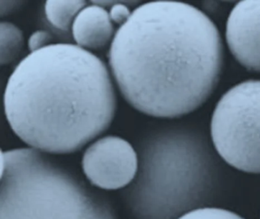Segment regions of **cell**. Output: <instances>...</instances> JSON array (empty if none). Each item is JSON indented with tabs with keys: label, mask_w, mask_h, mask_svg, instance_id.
Masks as SVG:
<instances>
[{
	"label": "cell",
	"mask_w": 260,
	"mask_h": 219,
	"mask_svg": "<svg viewBox=\"0 0 260 219\" xmlns=\"http://www.w3.org/2000/svg\"><path fill=\"white\" fill-rule=\"evenodd\" d=\"M211 138L226 164L260 174V80L240 82L221 96L211 117Z\"/></svg>",
	"instance_id": "obj_5"
},
{
	"label": "cell",
	"mask_w": 260,
	"mask_h": 219,
	"mask_svg": "<svg viewBox=\"0 0 260 219\" xmlns=\"http://www.w3.org/2000/svg\"><path fill=\"white\" fill-rule=\"evenodd\" d=\"M109 69L124 100L150 117L175 119L209 98L223 66L217 27L177 1L141 3L116 30Z\"/></svg>",
	"instance_id": "obj_1"
},
{
	"label": "cell",
	"mask_w": 260,
	"mask_h": 219,
	"mask_svg": "<svg viewBox=\"0 0 260 219\" xmlns=\"http://www.w3.org/2000/svg\"><path fill=\"white\" fill-rule=\"evenodd\" d=\"M0 219H117L107 198L49 154L2 152Z\"/></svg>",
	"instance_id": "obj_4"
},
{
	"label": "cell",
	"mask_w": 260,
	"mask_h": 219,
	"mask_svg": "<svg viewBox=\"0 0 260 219\" xmlns=\"http://www.w3.org/2000/svg\"><path fill=\"white\" fill-rule=\"evenodd\" d=\"M92 3L109 8V15L112 22L121 26L124 24L130 18L132 12L131 7H138L141 4L140 1H92Z\"/></svg>",
	"instance_id": "obj_11"
},
{
	"label": "cell",
	"mask_w": 260,
	"mask_h": 219,
	"mask_svg": "<svg viewBox=\"0 0 260 219\" xmlns=\"http://www.w3.org/2000/svg\"><path fill=\"white\" fill-rule=\"evenodd\" d=\"M115 33L109 11L92 2L80 11L71 28L76 44L89 51L112 44Z\"/></svg>",
	"instance_id": "obj_8"
},
{
	"label": "cell",
	"mask_w": 260,
	"mask_h": 219,
	"mask_svg": "<svg viewBox=\"0 0 260 219\" xmlns=\"http://www.w3.org/2000/svg\"><path fill=\"white\" fill-rule=\"evenodd\" d=\"M86 6L87 3L82 0H50L45 3V17L59 31L70 32L77 15Z\"/></svg>",
	"instance_id": "obj_9"
},
{
	"label": "cell",
	"mask_w": 260,
	"mask_h": 219,
	"mask_svg": "<svg viewBox=\"0 0 260 219\" xmlns=\"http://www.w3.org/2000/svg\"><path fill=\"white\" fill-rule=\"evenodd\" d=\"M178 219H244L239 214L219 207L199 208L186 213Z\"/></svg>",
	"instance_id": "obj_12"
},
{
	"label": "cell",
	"mask_w": 260,
	"mask_h": 219,
	"mask_svg": "<svg viewBox=\"0 0 260 219\" xmlns=\"http://www.w3.org/2000/svg\"><path fill=\"white\" fill-rule=\"evenodd\" d=\"M211 141L200 129L183 123L148 128L135 147L136 176L122 192L131 216L178 219L221 203L228 191V173Z\"/></svg>",
	"instance_id": "obj_3"
},
{
	"label": "cell",
	"mask_w": 260,
	"mask_h": 219,
	"mask_svg": "<svg viewBox=\"0 0 260 219\" xmlns=\"http://www.w3.org/2000/svg\"><path fill=\"white\" fill-rule=\"evenodd\" d=\"M225 36L236 60L248 71L260 73V0L240 2L233 8Z\"/></svg>",
	"instance_id": "obj_7"
},
{
	"label": "cell",
	"mask_w": 260,
	"mask_h": 219,
	"mask_svg": "<svg viewBox=\"0 0 260 219\" xmlns=\"http://www.w3.org/2000/svg\"><path fill=\"white\" fill-rule=\"evenodd\" d=\"M82 168L91 184L106 190L127 187L136 176L138 156L129 141L106 135L91 143L83 153Z\"/></svg>",
	"instance_id": "obj_6"
},
{
	"label": "cell",
	"mask_w": 260,
	"mask_h": 219,
	"mask_svg": "<svg viewBox=\"0 0 260 219\" xmlns=\"http://www.w3.org/2000/svg\"><path fill=\"white\" fill-rule=\"evenodd\" d=\"M23 1H0V16H9L17 12L24 5Z\"/></svg>",
	"instance_id": "obj_14"
},
{
	"label": "cell",
	"mask_w": 260,
	"mask_h": 219,
	"mask_svg": "<svg viewBox=\"0 0 260 219\" xmlns=\"http://www.w3.org/2000/svg\"><path fill=\"white\" fill-rule=\"evenodd\" d=\"M113 78L104 62L70 43L31 52L15 67L4 95L15 134L47 154L74 153L106 132L115 118Z\"/></svg>",
	"instance_id": "obj_2"
},
{
	"label": "cell",
	"mask_w": 260,
	"mask_h": 219,
	"mask_svg": "<svg viewBox=\"0 0 260 219\" xmlns=\"http://www.w3.org/2000/svg\"><path fill=\"white\" fill-rule=\"evenodd\" d=\"M53 36L46 30H38L30 35L28 40V47L31 52L37 51L52 44Z\"/></svg>",
	"instance_id": "obj_13"
},
{
	"label": "cell",
	"mask_w": 260,
	"mask_h": 219,
	"mask_svg": "<svg viewBox=\"0 0 260 219\" xmlns=\"http://www.w3.org/2000/svg\"><path fill=\"white\" fill-rule=\"evenodd\" d=\"M25 39L22 30L10 21L0 22V64L9 65L22 53Z\"/></svg>",
	"instance_id": "obj_10"
}]
</instances>
